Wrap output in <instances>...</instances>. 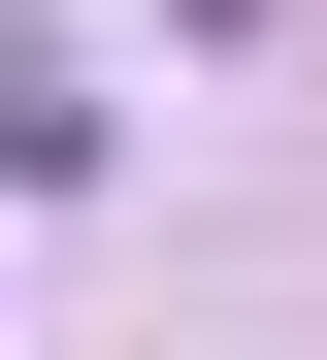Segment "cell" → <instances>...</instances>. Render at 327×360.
I'll return each mask as SVG.
<instances>
[{"label":"cell","instance_id":"2","mask_svg":"<svg viewBox=\"0 0 327 360\" xmlns=\"http://www.w3.org/2000/svg\"><path fill=\"white\" fill-rule=\"evenodd\" d=\"M196 33H262V0H196Z\"/></svg>","mask_w":327,"mask_h":360},{"label":"cell","instance_id":"1","mask_svg":"<svg viewBox=\"0 0 327 360\" xmlns=\"http://www.w3.org/2000/svg\"><path fill=\"white\" fill-rule=\"evenodd\" d=\"M65 164H98V66H65V33H0V197H65Z\"/></svg>","mask_w":327,"mask_h":360}]
</instances>
